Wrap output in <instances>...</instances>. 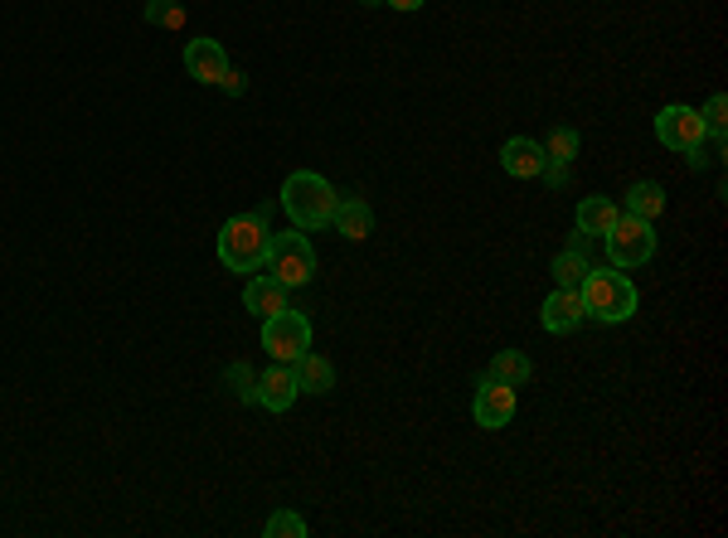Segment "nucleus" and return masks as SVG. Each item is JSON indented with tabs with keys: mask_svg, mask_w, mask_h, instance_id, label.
Listing matches in <instances>:
<instances>
[{
	"mask_svg": "<svg viewBox=\"0 0 728 538\" xmlns=\"http://www.w3.org/2000/svg\"><path fill=\"white\" fill-rule=\"evenodd\" d=\"M263 534H267V538H306L311 524L301 520L297 510H273V520L263 524Z\"/></svg>",
	"mask_w": 728,
	"mask_h": 538,
	"instance_id": "nucleus-21",
	"label": "nucleus"
},
{
	"mask_svg": "<svg viewBox=\"0 0 728 538\" xmlns=\"http://www.w3.org/2000/svg\"><path fill=\"white\" fill-rule=\"evenodd\" d=\"M544 165H549V155L539 141H529V137H510L505 146H501V170L510 175V180H539L544 175Z\"/></svg>",
	"mask_w": 728,
	"mask_h": 538,
	"instance_id": "nucleus-10",
	"label": "nucleus"
},
{
	"mask_svg": "<svg viewBox=\"0 0 728 538\" xmlns=\"http://www.w3.org/2000/svg\"><path fill=\"white\" fill-rule=\"evenodd\" d=\"M330 223H336L340 238H350V243H364V238L374 233V209L360 200V194H340L336 214H330Z\"/></svg>",
	"mask_w": 728,
	"mask_h": 538,
	"instance_id": "nucleus-13",
	"label": "nucleus"
},
{
	"mask_svg": "<svg viewBox=\"0 0 728 538\" xmlns=\"http://www.w3.org/2000/svg\"><path fill=\"white\" fill-rule=\"evenodd\" d=\"M336 204H340V194H336V184H330L326 175H316V170L287 175V184H283V209H287L291 229H301V233L326 229L330 214H336Z\"/></svg>",
	"mask_w": 728,
	"mask_h": 538,
	"instance_id": "nucleus-1",
	"label": "nucleus"
},
{
	"mask_svg": "<svg viewBox=\"0 0 728 538\" xmlns=\"http://www.w3.org/2000/svg\"><path fill=\"white\" fill-rule=\"evenodd\" d=\"M627 214L631 219H647V223H655L665 214V190L655 180H637L627 190Z\"/></svg>",
	"mask_w": 728,
	"mask_h": 538,
	"instance_id": "nucleus-19",
	"label": "nucleus"
},
{
	"mask_svg": "<svg viewBox=\"0 0 728 538\" xmlns=\"http://www.w3.org/2000/svg\"><path fill=\"white\" fill-rule=\"evenodd\" d=\"M582 306H588L592 320L602 325H622V320L637 316V286L627 282L622 267H588V277L578 282Z\"/></svg>",
	"mask_w": 728,
	"mask_h": 538,
	"instance_id": "nucleus-3",
	"label": "nucleus"
},
{
	"mask_svg": "<svg viewBox=\"0 0 728 538\" xmlns=\"http://www.w3.org/2000/svg\"><path fill=\"white\" fill-rule=\"evenodd\" d=\"M267 247H273V229H267V214H234V219L218 229V262L228 272H258L267 262Z\"/></svg>",
	"mask_w": 728,
	"mask_h": 538,
	"instance_id": "nucleus-2",
	"label": "nucleus"
},
{
	"mask_svg": "<svg viewBox=\"0 0 728 538\" xmlns=\"http://www.w3.org/2000/svg\"><path fill=\"white\" fill-rule=\"evenodd\" d=\"M617 219H622V209L607 200V194H588V200L578 204V214H574L578 233H588V238H607Z\"/></svg>",
	"mask_w": 728,
	"mask_h": 538,
	"instance_id": "nucleus-14",
	"label": "nucleus"
},
{
	"mask_svg": "<svg viewBox=\"0 0 728 538\" xmlns=\"http://www.w3.org/2000/svg\"><path fill=\"white\" fill-rule=\"evenodd\" d=\"M588 233H574V243L564 247V253L554 257V267H549V277H554V286H578L582 277H588Z\"/></svg>",
	"mask_w": 728,
	"mask_h": 538,
	"instance_id": "nucleus-16",
	"label": "nucleus"
},
{
	"mask_svg": "<svg viewBox=\"0 0 728 538\" xmlns=\"http://www.w3.org/2000/svg\"><path fill=\"white\" fill-rule=\"evenodd\" d=\"M515 388L510 384H495V379H481L476 384V398H472V418H476V427H486V432H501L510 418H515Z\"/></svg>",
	"mask_w": 728,
	"mask_h": 538,
	"instance_id": "nucleus-8",
	"label": "nucleus"
},
{
	"mask_svg": "<svg viewBox=\"0 0 728 538\" xmlns=\"http://www.w3.org/2000/svg\"><path fill=\"white\" fill-rule=\"evenodd\" d=\"M185 68H190L194 82H224L228 74V54L218 39H190L185 44Z\"/></svg>",
	"mask_w": 728,
	"mask_h": 538,
	"instance_id": "nucleus-12",
	"label": "nucleus"
},
{
	"mask_svg": "<svg viewBox=\"0 0 728 538\" xmlns=\"http://www.w3.org/2000/svg\"><path fill=\"white\" fill-rule=\"evenodd\" d=\"M297 374H291V364H277L273 359V369H263L258 374V408H267V412H287L291 402H297Z\"/></svg>",
	"mask_w": 728,
	"mask_h": 538,
	"instance_id": "nucleus-11",
	"label": "nucleus"
},
{
	"mask_svg": "<svg viewBox=\"0 0 728 538\" xmlns=\"http://www.w3.org/2000/svg\"><path fill=\"white\" fill-rule=\"evenodd\" d=\"M384 5H389V10H403V15H409V10H423L428 0H384Z\"/></svg>",
	"mask_w": 728,
	"mask_h": 538,
	"instance_id": "nucleus-26",
	"label": "nucleus"
},
{
	"mask_svg": "<svg viewBox=\"0 0 728 538\" xmlns=\"http://www.w3.org/2000/svg\"><path fill=\"white\" fill-rule=\"evenodd\" d=\"M291 374H297V388L301 393H316V398L336 388V364H330L326 355H311V349L297 359V364H291Z\"/></svg>",
	"mask_w": 728,
	"mask_h": 538,
	"instance_id": "nucleus-17",
	"label": "nucleus"
},
{
	"mask_svg": "<svg viewBox=\"0 0 728 538\" xmlns=\"http://www.w3.org/2000/svg\"><path fill=\"white\" fill-rule=\"evenodd\" d=\"M578 151H582V137L574 127H554L544 137V155H549V165H574L578 161Z\"/></svg>",
	"mask_w": 728,
	"mask_h": 538,
	"instance_id": "nucleus-20",
	"label": "nucleus"
},
{
	"mask_svg": "<svg viewBox=\"0 0 728 538\" xmlns=\"http://www.w3.org/2000/svg\"><path fill=\"white\" fill-rule=\"evenodd\" d=\"M364 5H384V0H364Z\"/></svg>",
	"mask_w": 728,
	"mask_h": 538,
	"instance_id": "nucleus-28",
	"label": "nucleus"
},
{
	"mask_svg": "<svg viewBox=\"0 0 728 538\" xmlns=\"http://www.w3.org/2000/svg\"><path fill=\"white\" fill-rule=\"evenodd\" d=\"M544 184H568V165H544Z\"/></svg>",
	"mask_w": 728,
	"mask_h": 538,
	"instance_id": "nucleus-25",
	"label": "nucleus"
},
{
	"mask_svg": "<svg viewBox=\"0 0 728 538\" xmlns=\"http://www.w3.org/2000/svg\"><path fill=\"white\" fill-rule=\"evenodd\" d=\"M486 379L519 388V384H529V379H535V359H529L525 349H501V355H495L491 364H486Z\"/></svg>",
	"mask_w": 728,
	"mask_h": 538,
	"instance_id": "nucleus-18",
	"label": "nucleus"
},
{
	"mask_svg": "<svg viewBox=\"0 0 728 538\" xmlns=\"http://www.w3.org/2000/svg\"><path fill=\"white\" fill-rule=\"evenodd\" d=\"M218 88H228V92H243V74H234V68H228V74H224V82H218Z\"/></svg>",
	"mask_w": 728,
	"mask_h": 538,
	"instance_id": "nucleus-27",
	"label": "nucleus"
},
{
	"mask_svg": "<svg viewBox=\"0 0 728 538\" xmlns=\"http://www.w3.org/2000/svg\"><path fill=\"white\" fill-rule=\"evenodd\" d=\"M700 117H704V131H710V137L724 146V137H728V98H724V92H714V98L704 102Z\"/></svg>",
	"mask_w": 728,
	"mask_h": 538,
	"instance_id": "nucleus-22",
	"label": "nucleus"
},
{
	"mask_svg": "<svg viewBox=\"0 0 728 538\" xmlns=\"http://www.w3.org/2000/svg\"><path fill=\"white\" fill-rule=\"evenodd\" d=\"M263 349L277 359V364H297L311 349V320L301 310H277V316L263 320Z\"/></svg>",
	"mask_w": 728,
	"mask_h": 538,
	"instance_id": "nucleus-5",
	"label": "nucleus"
},
{
	"mask_svg": "<svg viewBox=\"0 0 728 538\" xmlns=\"http://www.w3.org/2000/svg\"><path fill=\"white\" fill-rule=\"evenodd\" d=\"M267 277H277V282L287 286H306L311 277H316V247H311V238L306 233H277L273 238V247H267Z\"/></svg>",
	"mask_w": 728,
	"mask_h": 538,
	"instance_id": "nucleus-4",
	"label": "nucleus"
},
{
	"mask_svg": "<svg viewBox=\"0 0 728 538\" xmlns=\"http://www.w3.org/2000/svg\"><path fill=\"white\" fill-rule=\"evenodd\" d=\"M602 243H607L612 267H622V272H627V267H647L651 257H655V233H651V223H647V219H631V214H622Z\"/></svg>",
	"mask_w": 728,
	"mask_h": 538,
	"instance_id": "nucleus-7",
	"label": "nucleus"
},
{
	"mask_svg": "<svg viewBox=\"0 0 728 538\" xmlns=\"http://www.w3.org/2000/svg\"><path fill=\"white\" fill-rule=\"evenodd\" d=\"M146 25H155V29H180V25H185V5H175V0H151V5H146Z\"/></svg>",
	"mask_w": 728,
	"mask_h": 538,
	"instance_id": "nucleus-23",
	"label": "nucleus"
},
{
	"mask_svg": "<svg viewBox=\"0 0 728 538\" xmlns=\"http://www.w3.org/2000/svg\"><path fill=\"white\" fill-rule=\"evenodd\" d=\"M287 286L277 282V277H253V282L243 286V310H253V316H277V310H287Z\"/></svg>",
	"mask_w": 728,
	"mask_h": 538,
	"instance_id": "nucleus-15",
	"label": "nucleus"
},
{
	"mask_svg": "<svg viewBox=\"0 0 728 538\" xmlns=\"http://www.w3.org/2000/svg\"><path fill=\"white\" fill-rule=\"evenodd\" d=\"M228 388H234L238 393V398H243V402H258V374H253V369H248L243 364V359H234V364H228Z\"/></svg>",
	"mask_w": 728,
	"mask_h": 538,
	"instance_id": "nucleus-24",
	"label": "nucleus"
},
{
	"mask_svg": "<svg viewBox=\"0 0 728 538\" xmlns=\"http://www.w3.org/2000/svg\"><path fill=\"white\" fill-rule=\"evenodd\" d=\"M655 141L680 155L690 151H704V141H710V131H704V117L700 107H685V102H670V107L655 112Z\"/></svg>",
	"mask_w": 728,
	"mask_h": 538,
	"instance_id": "nucleus-6",
	"label": "nucleus"
},
{
	"mask_svg": "<svg viewBox=\"0 0 728 538\" xmlns=\"http://www.w3.org/2000/svg\"><path fill=\"white\" fill-rule=\"evenodd\" d=\"M582 316H588V306H582L578 286H554V296L539 310V325H544L549 335H568V330L582 325Z\"/></svg>",
	"mask_w": 728,
	"mask_h": 538,
	"instance_id": "nucleus-9",
	"label": "nucleus"
}]
</instances>
